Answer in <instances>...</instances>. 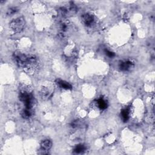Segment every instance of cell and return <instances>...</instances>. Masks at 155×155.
Listing matches in <instances>:
<instances>
[{
	"instance_id": "6da1fadb",
	"label": "cell",
	"mask_w": 155,
	"mask_h": 155,
	"mask_svg": "<svg viewBox=\"0 0 155 155\" xmlns=\"http://www.w3.org/2000/svg\"><path fill=\"white\" fill-rule=\"evenodd\" d=\"M25 20L24 17H20L13 20L10 23V29L15 33H21L25 26Z\"/></svg>"
},
{
	"instance_id": "5b68a950",
	"label": "cell",
	"mask_w": 155,
	"mask_h": 155,
	"mask_svg": "<svg viewBox=\"0 0 155 155\" xmlns=\"http://www.w3.org/2000/svg\"><path fill=\"white\" fill-rule=\"evenodd\" d=\"M52 143L49 139H45L41 143V148L39 150V154H47L48 151L52 148Z\"/></svg>"
},
{
	"instance_id": "8fae6325",
	"label": "cell",
	"mask_w": 155,
	"mask_h": 155,
	"mask_svg": "<svg viewBox=\"0 0 155 155\" xmlns=\"http://www.w3.org/2000/svg\"><path fill=\"white\" fill-rule=\"evenodd\" d=\"M86 150V147L85 146H84L82 144H79V145H77L74 148L73 151L76 154H81L85 151Z\"/></svg>"
},
{
	"instance_id": "7c38bea8",
	"label": "cell",
	"mask_w": 155,
	"mask_h": 155,
	"mask_svg": "<svg viewBox=\"0 0 155 155\" xmlns=\"http://www.w3.org/2000/svg\"><path fill=\"white\" fill-rule=\"evenodd\" d=\"M41 96L42 98L44 100L47 99V98L50 96V90L47 88H43L41 90Z\"/></svg>"
},
{
	"instance_id": "5bb4252c",
	"label": "cell",
	"mask_w": 155,
	"mask_h": 155,
	"mask_svg": "<svg viewBox=\"0 0 155 155\" xmlns=\"http://www.w3.org/2000/svg\"><path fill=\"white\" fill-rule=\"evenodd\" d=\"M104 51H105L106 54L108 56L109 58H114V56H115V54L114 52H111V51H110L107 49H105Z\"/></svg>"
},
{
	"instance_id": "277c9868",
	"label": "cell",
	"mask_w": 155,
	"mask_h": 155,
	"mask_svg": "<svg viewBox=\"0 0 155 155\" xmlns=\"http://www.w3.org/2000/svg\"><path fill=\"white\" fill-rule=\"evenodd\" d=\"M82 21L86 26L92 27L95 23V18L92 14L86 13L82 16Z\"/></svg>"
},
{
	"instance_id": "7a4b0ae2",
	"label": "cell",
	"mask_w": 155,
	"mask_h": 155,
	"mask_svg": "<svg viewBox=\"0 0 155 155\" xmlns=\"http://www.w3.org/2000/svg\"><path fill=\"white\" fill-rule=\"evenodd\" d=\"M38 67V61L35 56L31 55L28 56L27 62L24 68H25L29 72H35Z\"/></svg>"
},
{
	"instance_id": "4fadbf2b",
	"label": "cell",
	"mask_w": 155,
	"mask_h": 155,
	"mask_svg": "<svg viewBox=\"0 0 155 155\" xmlns=\"http://www.w3.org/2000/svg\"><path fill=\"white\" fill-rule=\"evenodd\" d=\"M18 11V9L16 7H10V9H9L7 11V15L8 16H10V15H13L14 14H15L16 13H17Z\"/></svg>"
},
{
	"instance_id": "8992f818",
	"label": "cell",
	"mask_w": 155,
	"mask_h": 155,
	"mask_svg": "<svg viewBox=\"0 0 155 155\" xmlns=\"http://www.w3.org/2000/svg\"><path fill=\"white\" fill-rule=\"evenodd\" d=\"M134 67V63H132L131 61L127 60L122 61L119 64V68L124 72L129 71L132 68Z\"/></svg>"
},
{
	"instance_id": "30bf717a",
	"label": "cell",
	"mask_w": 155,
	"mask_h": 155,
	"mask_svg": "<svg viewBox=\"0 0 155 155\" xmlns=\"http://www.w3.org/2000/svg\"><path fill=\"white\" fill-rule=\"evenodd\" d=\"M97 106L98 108H100L101 110H105L107 108V103L103 98H100L97 101Z\"/></svg>"
},
{
	"instance_id": "3957f363",
	"label": "cell",
	"mask_w": 155,
	"mask_h": 155,
	"mask_svg": "<svg viewBox=\"0 0 155 155\" xmlns=\"http://www.w3.org/2000/svg\"><path fill=\"white\" fill-rule=\"evenodd\" d=\"M28 56L24 53H22L19 52H16L13 53V58L15 60L16 64L20 67L24 68L27 60Z\"/></svg>"
},
{
	"instance_id": "9c48e42d",
	"label": "cell",
	"mask_w": 155,
	"mask_h": 155,
	"mask_svg": "<svg viewBox=\"0 0 155 155\" xmlns=\"http://www.w3.org/2000/svg\"><path fill=\"white\" fill-rule=\"evenodd\" d=\"M33 115V111L32 109L27 108H25L21 112V116L24 119H29Z\"/></svg>"
},
{
	"instance_id": "ba28073f",
	"label": "cell",
	"mask_w": 155,
	"mask_h": 155,
	"mask_svg": "<svg viewBox=\"0 0 155 155\" xmlns=\"http://www.w3.org/2000/svg\"><path fill=\"white\" fill-rule=\"evenodd\" d=\"M130 107L125 108L121 110V116L124 122H127L130 118Z\"/></svg>"
},
{
	"instance_id": "52a82bcc",
	"label": "cell",
	"mask_w": 155,
	"mask_h": 155,
	"mask_svg": "<svg viewBox=\"0 0 155 155\" xmlns=\"http://www.w3.org/2000/svg\"><path fill=\"white\" fill-rule=\"evenodd\" d=\"M56 83L57 84V85L58 86H60L62 89H66V90H70L72 89V86L70 85L68 82H67L65 81H63L62 79H57L56 80Z\"/></svg>"
}]
</instances>
